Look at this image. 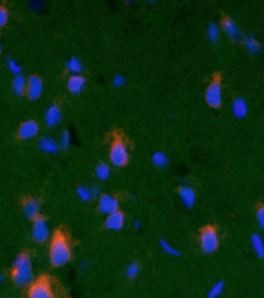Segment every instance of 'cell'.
Returning <instances> with one entry per match:
<instances>
[{
  "label": "cell",
  "mask_w": 264,
  "mask_h": 298,
  "mask_svg": "<svg viewBox=\"0 0 264 298\" xmlns=\"http://www.w3.org/2000/svg\"><path fill=\"white\" fill-rule=\"evenodd\" d=\"M72 258V249L70 242L64 232H55L50 240L49 259L51 265L61 268L70 263Z\"/></svg>",
  "instance_id": "6da1fadb"
},
{
  "label": "cell",
  "mask_w": 264,
  "mask_h": 298,
  "mask_svg": "<svg viewBox=\"0 0 264 298\" xmlns=\"http://www.w3.org/2000/svg\"><path fill=\"white\" fill-rule=\"evenodd\" d=\"M12 280L16 287H29L35 281L32 262L28 255L21 253L14 260L12 266Z\"/></svg>",
  "instance_id": "7a4b0ae2"
},
{
  "label": "cell",
  "mask_w": 264,
  "mask_h": 298,
  "mask_svg": "<svg viewBox=\"0 0 264 298\" xmlns=\"http://www.w3.org/2000/svg\"><path fill=\"white\" fill-rule=\"evenodd\" d=\"M109 161L116 168H123L129 163V148L122 140H115L112 144L109 150Z\"/></svg>",
  "instance_id": "3957f363"
},
{
  "label": "cell",
  "mask_w": 264,
  "mask_h": 298,
  "mask_svg": "<svg viewBox=\"0 0 264 298\" xmlns=\"http://www.w3.org/2000/svg\"><path fill=\"white\" fill-rule=\"evenodd\" d=\"M31 238L37 244H44L50 240V229L48 221L40 215L33 220Z\"/></svg>",
  "instance_id": "277c9868"
},
{
  "label": "cell",
  "mask_w": 264,
  "mask_h": 298,
  "mask_svg": "<svg viewBox=\"0 0 264 298\" xmlns=\"http://www.w3.org/2000/svg\"><path fill=\"white\" fill-rule=\"evenodd\" d=\"M199 247L201 250L206 254H212L219 247V236L213 227H206L202 230L199 236Z\"/></svg>",
  "instance_id": "5b68a950"
},
{
  "label": "cell",
  "mask_w": 264,
  "mask_h": 298,
  "mask_svg": "<svg viewBox=\"0 0 264 298\" xmlns=\"http://www.w3.org/2000/svg\"><path fill=\"white\" fill-rule=\"evenodd\" d=\"M27 298H56L52 285L47 278L36 280L28 287Z\"/></svg>",
  "instance_id": "8992f818"
},
{
  "label": "cell",
  "mask_w": 264,
  "mask_h": 298,
  "mask_svg": "<svg viewBox=\"0 0 264 298\" xmlns=\"http://www.w3.org/2000/svg\"><path fill=\"white\" fill-rule=\"evenodd\" d=\"M120 202L117 197L111 194H102L98 199V210L102 215H107L118 211Z\"/></svg>",
  "instance_id": "52a82bcc"
},
{
  "label": "cell",
  "mask_w": 264,
  "mask_h": 298,
  "mask_svg": "<svg viewBox=\"0 0 264 298\" xmlns=\"http://www.w3.org/2000/svg\"><path fill=\"white\" fill-rule=\"evenodd\" d=\"M205 99L208 105L211 108H217L220 107L223 103V89L219 82H212L208 86L205 94Z\"/></svg>",
  "instance_id": "ba28073f"
},
{
  "label": "cell",
  "mask_w": 264,
  "mask_h": 298,
  "mask_svg": "<svg viewBox=\"0 0 264 298\" xmlns=\"http://www.w3.org/2000/svg\"><path fill=\"white\" fill-rule=\"evenodd\" d=\"M126 219L122 212L118 211L107 215L104 219V226L108 231L117 232L125 227Z\"/></svg>",
  "instance_id": "9c48e42d"
},
{
  "label": "cell",
  "mask_w": 264,
  "mask_h": 298,
  "mask_svg": "<svg viewBox=\"0 0 264 298\" xmlns=\"http://www.w3.org/2000/svg\"><path fill=\"white\" fill-rule=\"evenodd\" d=\"M178 197L186 209H192L197 203V193L193 187L189 185H181L178 189Z\"/></svg>",
  "instance_id": "30bf717a"
},
{
  "label": "cell",
  "mask_w": 264,
  "mask_h": 298,
  "mask_svg": "<svg viewBox=\"0 0 264 298\" xmlns=\"http://www.w3.org/2000/svg\"><path fill=\"white\" fill-rule=\"evenodd\" d=\"M40 127L36 121L28 120L21 124L17 131V134L20 139L31 140L37 136Z\"/></svg>",
  "instance_id": "8fae6325"
},
{
  "label": "cell",
  "mask_w": 264,
  "mask_h": 298,
  "mask_svg": "<svg viewBox=\"0 0 264 298\" xmlns=\"http://www.w3.org/2000/svg\"><path fill=\"white\" fill-rule=\"evenodd\" d=\"M44 92V83L41 78L38 76H31L27 82V95L31 100H35L40 99Z\"/></svg>",
  "instance_id": "7c38bea8"
},
{
  "label": "cell",
  "mask_w": 264,
  "mask_h": 298,
  "mask_svg": "<svg viewBox=\"0 0 264 298\" xmlns=\"http://www.w3.org/2000/svg\"><path fill=\"white\" fill-rule=\"evenodd\" d=\"M62 120V112L57 104L48 106L44 115V121L50 129H54L60 125Z\"/></svg>",
  "instance_id": "4fadbf2b"
},
{
  "label": "cell",
  "mask_w": 264,
  "mask_h": 298,
  "mask_svg": "<svg viewBox=\"0 0 264 298\" xmlns=\"http://www.w3.org/2000/svg\"><path fill=\"white\" fill-rule=\"evenodd\" d=\"M38 146L42 152L48 155H55L61 150L58 141L50 135L42 136L38 142Z\"/></svg>",
  "instance_id": "5bb4252c"
},
{
  "label": "cell",
  "mask_w": 264,
  "mask_h": 298,
  "mask_svg": "<svg viewBox=\"0 0 264 298\" xmlns=\"http://www.w3.org/2000/svg\"><path fill=\"white\" fill-rule=\"evenodd\" d=\"M86 86V80L83 76L70 75L66 82V87L72 95H78L82 94Z\"/></svg>",
  "instance_id": "9a60e30c"
},
{
  "label": "cell",
  "mask_w": 264,
  "mask_h": 298,
  "mask_svg": "<svg viewBox=\"0 0 264 298\" xmlns=\"http://www.w3.org/2000/svg\"><path fill=\"white\" fill-rule=\"evenodd\" d=\"M23 215L27 219L34 220L40 216V204L36 199H29L23 206Z\"/></svg>",
  "instance_id": "2e32d148"
},
{
  "label": "cell",
  "mask_w": 264,
  "mask_h": 298,
  "mask_svg": "<svg viewBox=\"0 0 264 298\" xmlns=\"http://www.w3.org/2000/svg\"><path fill=\"white\" fill-rule=\"evenodd\" d=\"M223 29L225 33L234 41H238L241 39V31L233 19L231 18L225 19L223 23Z\"/></svg>",
  "instance_id": "e0dca14e"
},
{
  "label": "cell",
  "mask_w": 264,
  "mask_h": 298,
  "mask_svg": "<svg viewBox=\"0 0 264 298\" xmlns=\"http://www.w3.org/2000/svg\"><path fill=\"white\" fill-rule=\"evenodd\" d=\"M231 108L233 116L238 119H243L247 117L249 111L248 102L242 98H236L234 99Z\"/></svg>",
  "instance_id": "ac0fdd59"
},
{
  "label": "cell",
  "mask_w": 264,
  "mask_h": 298,
  "mask_svg": "<svg viewBox=\"0 0 264 298\" xmlns=\"http://www.w3.org/2000/svg\"><path fill=\"white\" fill-rule=\"evenodd\" d=\"M27 79L23 74L14 76L12 80L11 87L14 94L17 96H23L27 94Z\"/></svg>",
  "instance_id": "d6986e66"
},
{
  "label": "cell",
  "mask_w": 264,
  "mask_h": 298,
  "mask_svg": "<svg viewBox=\"0 0 264 298\" xmlns=\"http://www.w3.org/2000/svg\"><path fill=\"white\" fill-rule=\"evenodd\" d=\"M66 69L71 75H79L83 71V64L78 57H70L66 61Z\"/></svg>",
  "instance_id": "ffe728a7"
},
{
  "label": "cell",
  "mask_w": 264,
  "mask_h": 298,
  "mask_svg": "<svg viewBox=\"0 0 264 298\" xmlns=\"http://www.w3.org/2000/svg\"><path fill=\"white\" fill-rule=\"evenodd\" d=\"M151 162L155 167L157 168L163 169L165 168L168 166L169 163V159H168V155L164 151H155L151 156Z\"/></svg>",
  "instance_id": "44dd1931"
},
{
  "label": "cell",
  "mask_w": 264,
  "mask_h": 298,
  "mask_svg": "<svg viewBox=\"0 0 264 298\" xmlns=\"http://www.w3.org/2000/svg\"><path fill=\"white\" fill-rule=\"evenodd\" d=\"M112 174V170L109 165L105 163H100L97 165L95 169V175L100 181H107Z\"/></svg>",
  "instance_id": "7402d4cb"
},
{
  "label": "cell",
  "mask_w": 264,
  "mask_h": 298,
  "mask_svg": "<svg viewBox=\"0 0 264 298\" xmlns=\"http://www.w3.org/2000/svg\"><path fill=\"white\" fill-rule=\"evenodd\" d=\"M251 245L253 247L255 253L260 258H264V241L258 234L254 233L251 236Z\"/></svg>",
  "instance_id": "603a6c76"
},
{
  "label": "cell",
  "mask_w": 264,
  "mask_h": 298,
  "mask_svg": "<svg viewBox=\"0 0 264 298\" xmlns=\"http://www.w3.org/2000/svg\"><path fill=\"white\" fill-rule=\"evenodd\" d=\"M244 44L247 50L252 54H257L261 51V44L253 36H245L244 39Z\"/></svg>",
  "instance_id": "cb8c5ba5"
},
{
  "label": "cell",
  "mask_w": 264,
  "mask_h": 298,
  "mask_svg": "<svg viewBox=\"0 0 264 298\" xmlns=\"http://www.w3.org/2000/svg\"><path fill=\"white\" fill-rule=\"evenodd\" d=\"M159 247L166 254H168V256H171V257H178L181 255L180 251L175 246L172 245L170 242L165 240V239H161L159 240Z\"/></svg>",
  "instance_id": "d4e9b609"
},
{
  "label": "cell",
  "mask_w": 264,
  "mask_h": 298,
  "mask_svg": "<svg viewBox=\"0 0 264 298\" xmlns=\"http://www.w3.org/2000/svg\"><path fill=\"white\" fill-rule=\"evenodd\" d=\"M207 36L208 39L210 42L215 44L219 41L220 39L221 31L219 28V25L215 23H211L208 25L207 27Z\"/></svg>",
  "instance_id": "484cf974"
},
{
  "label": "cell",
  "mask_w": 264,
  "mask_h": 298,
  "mask_svg": "<svg viewBox=\"0 0 264 298\" xmlns=\"http://www.w3.org/2000/svg\"><path fill=\"white\" fill-rule=\"evenodd\" d=\"M76 194L78 196L82 202H91V200L94 199L91 195L90 187L85 186V185H80L76 189Z\"/></svg>",
  "instance_id": "4316f807"
},
{
  "label": "cell",
  "mask_w": 264,
  "mask_h": 298,
  "mask_svg": "<svg viewBox=\"0 0 264 298\" xmlns=\"http://www.w3.org/2000/svg\"><path fill=\"white\" fill-rule=\"evenodd\" d=\"M140 272H141V265L138 263L132 262L125 268V274L128 279L134 280L138 278Z\"/></svg>",
  "instance_id": "83f0119b"
},
{
  "label": "cell",
  "mask_w": 264,
  "mask_h": 298,
  "mask_svg": "<svg viewBox=\"0 0 264 298\" xmlns=\"http://www.w3.org/2000/svg\"><path fill=\"white\" fill-rule=\"evenodd\" d=\"M72 138L70 132L63 131L59 136L58 144L60 149L62 150H67L71 146Z\"/></svg>",
  "instance_id": "f1b7e54d"
},
{
  "label": "cell",
  "mask_w": 264,
  "mask_h": 298,
  "mask_svg": "<svg viewBox=\"0 0 264 298\" xmlns=\"http://www.w3.org/2000/svg\"><path fill=\"white\" fill-rule=\"evenodd\" d=\"M224 289L225 284L223 282H216L210 287V291L208 292V298H219L223 295Z\"/></svg>",
  "instance_id": "f546056e"
},
{
  "label": "cell",
  "mask_w": 264,
  "mask_h": 298,
  "mask_svg": "<svg viewBox=\"0 0 264 298\" xmlns=\"http://www.w3.org/2000/svg\"><path fill=\"white\" fill-rule=\"evenodd\" d=\"M7 65L8 70L11 73V74H14V75H19L21 74V71H22V66L19 65V63L16 61L14 60V59H10L9 61L6 63Z\"/></svg>",
  "instance_id": "4dcf8cb0"
},
{
  "label": "cell",
  "mask_w": 264,
  "mask_h": 298,
  "mask_svg": "<svg viewBox=\"0 0 264 298\" xmlns=\"http://www.w3.org/2000/svg\"><path fill=\"white\" fill-rule=\"evenodd\" d=\"M9 21V13L6 8L0 6V30L6 27Z\"/></svg>",
  "instance_id": "1f68e13d"
},
{
  "label": "cell",
  "mask_w": 264,
  "mask_h": 298,
  "mask_svg": "<svg viewBox=\"0 0 264 298\" xmlns=\"http://www.w3.org/2000/svg\"><path fill=\"white\" fill-rule=\"evenodd\" d=\"M125 83H126V79L121 74L115 76L112 80V84L116 88H121L125 86Z\"/></svg>",
  "instance_id": "d6a6232c"
},
{
  "label": "cell",
  "mask_w": 264,
  "mask_h": 298,
  "mask_svg": "<svg viewBox=\"0 0 264 298\" xmlns=\"http://www.w3.org/2000/svg\"><path fill=\"white\" fill-rule=\"evenodd\" d=\"M257 220L259 227L264 231V207H261L257 210Z\"/></svg>",
  "instance_id": "836d02e7"
},
{
  "label": "cell",
  "mask_w": 264,
  "mask_h": 298,
  "mask_svg": "<svg viewBox=\"0 0 264 298\" xmlns=\"http://www.w3.org/2000/svg\"><path fill=\"white\" fill-rule=\"evenodd\" d=\"M90 189H91L93 199H98L103 194L102 193L101 188L99 185H93V186L90 187Z\"/></svg>",
  "instance_id": "e575fe53"
},
{
  "label": "cell",
  "mask_w": 264,
  "mask_h": 298,
  "mask_svg": "<svg viewBox=\"0 0 264 298\" xmlns=\"http://www.w3.org/2000/svg\"><path fill=\"white\" fill-rule=\"evenodd\" d=\"M39 7H40V4H39V2H38V1H35V2H31V10H36H36H39Z\"/></svg>",
  "instance_id": "d590c367"
},
{
  "label": "cell",
  "mask_w": 264,
  "mask_h": 298,
  "mask_svg": "<svg viewBox=\"0 0 264 298\" xmlns=\"http://www.w3.org/2000/svg\"><path fill=\"white\" fill-rule=\"evenodd\" d=\"M133 226H134V228L135 229V230L138 231V230L142 228V223H141L139 220H134Z\"/></svg>",
  "instance_id": "8d00e7d4"
},
{
  "label": "cell",
  "mask_w": 264,
  "mask_h": 298,
  "mask_svg": "<svg viewBox=\"0 0 264 298\" xmlns=\"http://www.w3.org/2000/svg\"><path fill=\"white\" fill-rule=\"evenodd\" d=\"M5 281V276L2 273H0V284H2Z\"/></svg>",
  "instance_id": "74e56055"
},
{
  "label": "cell",
  "mask_w": 264,
  "mask_h": 298,
  "mask_svg": "<svg viewBox=\"0 0 264 298\" xmlns=\"http://www.w3.org/2000/svg\"><path fill=\"white\" fill-rule=\"evenodd\" d=\"M2 44H1V43H0V53H2Z\"/></svg>",
  "instance_id": "f35d334b"
}]
</instances>
